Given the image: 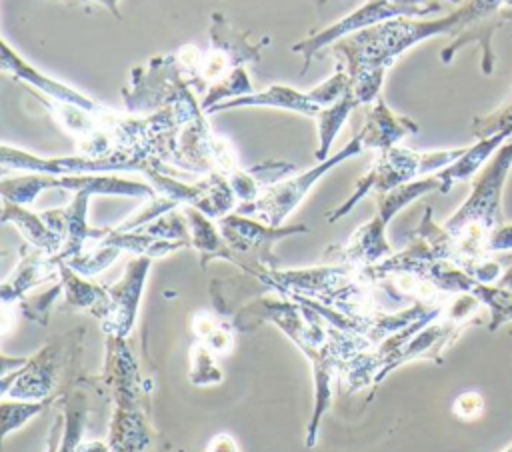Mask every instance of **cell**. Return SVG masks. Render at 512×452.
I'll use <instances>...</instances> for the list:
<instances>
[{
  "mask_svg": "<svg viewBox=\"0 0 512 452\" xmlns=\"http://www.w3.org/2000/svg\"><path fill=\"white\" fill-rule=\"evenodd\" d=\"M78 2H98L102 6H106L116 18H120V10H118V0H78Z\"/></svg>",
  "mask_w": 512,
  "mask_h": 452,
  "instance_id": "d590c367",
  "label": "cell"
},
{
  "mask_svg": "<svg viewBox=\"0 0 512 452\" xmlns=\"http://www.w3.org/2000/svg\"><path fill=\"white\" fill-rule=\"evenodd\" d=\"M382 2H392V4H398V6H404V8H440L438 4H428V6H422L424 0H382ZM454 2V0H452Z\"/></svg>",
  "mask_w": 512,
  "mask_h": 452,
  "instance_id": "e575fe53",
  "label": "cell"
},
{
  "mask_svg": "<svg viewBox=\"0 0 512 452\" xmlns=\"http://www.w3.org/2000/svg\"><path fill=\"white\" fill-rule=\"evenodd\" d=\"M218 228L234 256V264L244 268L252 276L260 270L276 268L278 260L272 248L278 240L308 232L304 224L274 228V226H266L260 220H250V216H244L238 212H230L228 216L220 218Z\"/></svg>",
  "mask_w": 512,
  "mask_h": 452,
  "instance_id": "8992f818",
  "label": "cell"
},
{
  "mask_svg": "<svg viewBox=\"0 0 512 452\" xmlns=\"http://www.w3.org/2000/svg\"><path fill=\"white\" fill-rule=\"evenodd\" d=\"M258 106H266V108H280V110H290L308 118H316L320 114V106L316 102H312V98L308 96V92H300L292 86L286 84H272L264 90H254L252 94L246 96H238L232 100H224L220 104H216L208 114L214 112H222V110H232V108H258Z\"/></svg>",
  "mask_w": 512,
  "mask_h": 452,
  "instance_id": "2e32d148",
  "label": "cell"
},
{
  "mask_svg": "<svg viewBox=\"0 0 512 452\" xmlns=\"http://www.w3.org/2000/svg\"><path fill=\"white\" fill-rule=\"evenodd\" d=\"M64 432V414H58L52 428L48 430V440H46V452H58L60 440Z\"/></svg>",
  "mask_w": 512,
  "mask_h": 452,
  "instance_id": "d6a6232c",
  "label": "cell"
},
{
  "mask_svg": "<svg viewBox=\"0 0 512 452\" xmlns=\"http://www.w3.org/2000/svg\"><path fill=\"white\" fill-rule=\"evenodd\" d=\"M78 452H110V446L106 440H84Z\"/></svg>",
  "mask_w": 512,
  "mask_h": 452,
  "instance_id": "836d02e7",
  "label": "cell"
},
{
  "mask_svg": "<svg viewBox=\"0 0 512 452\" xmlns=\"http://www.w3.org/2000/svg\"><path fill=\"white\" fill-rule=\"evenodd\" d=\"M482 410H484V398L474 390L462 392L452 404V412L460 420H474L482 414Z\"/></svg>",
  "mask_w": 512,
  "mask_h": 452,
  "instance_id": "4dcf8cb0",
  "label": "cell"
},
{
  "mask_svg": "<svg viewBox=\"0 0 512 452\" xmlns=\"http://www.w3.org/2000/svg\"><path fill=\"white\" fill-rule=\"evenodd\" d=\"M348 90H350V74L346 72L344 66L338 64L330 78H326L322 84L308 90V96L320 108H328V106L336 104L338 100H342L348 94Z\"/></svg>",
  "mask_w": 512,
  "mask_h": 452,
  "instance_id": "83f0119b",
  "label": "cell"
},
{
  "mask_svg": "<svg viewBox=\"0 0 512 452\" xmlns=\"http://www.w3.org/2000/svg\"><path fill=\"white\" fill-rule=\"evenodd\" d=\"M192 330L198 338L200 344H204L216 358L230 354L234 346V336L232 330L226 322L220 318L208 314V312H198L192 320Z\"/></svg>",
  "mask_w": 512,
  "mask_h": 452,
  "instance_id": "603a6c76",
  "label": "cell"
},
{
  "mask_svg": "<svg viewBox=\"0 0 512 452\" xmlns=\"http://www.w3.org/2000/svg\"><path fill=\"white\" fill-rule=\"evenodd\" d=\"M2 222H12L20 234L26 238V242L38 250H44L50 256H56L64 240L60 234H56L42 218V214L30 212L22 204H14L8 200H2Z\"/></svg>",
  "mask_w": 512,
  "mask_h": 452,
  "instance_id": "ac0fdd59",
  "label": "cell"
},
{
  "mask_svg": "<svg viewBox=\"0 0 512 452\" xmlns=\"http://www.w3.org/2000/svg\"><path fill=\"white\" fill-rule=\"evenodd\" d=\"M0 162L2 168L8 170H28V172H42L52 176H72V174H106L116 170H130V172H144L148 164L124 154L116 152L106 158H90V156H58V158H42L20 148H12L2 144L0 148Z\"/></svg>",
  "mask_w": 512,
  "mask_h": 452,
  "instance_id": "30bf717a",
  "label": "cell"
},
{
  "mask_svg": "<svg viewBox=\"0 0 512 452\" xmlns=\"http://www.w3.org/2000/svg\"><path fill=\"white\" fill-rule=\"evenodd\" d=\"M60 294H62V282L56 280L54 286L48 292L34 294V296H24L20 302L14 304V308H18L26 318H30L38 324H46L48 322V308L52 306V302Z\"/></svg>",
  "mask_w": 512,
  "mask_h": 452,
  "instance_id": "f546056e",
  "label": "cell"
},
{
  "mask_svg": "<svg viewBox=\"0 0 512 452\" xmlns=\"http://www.w3.org/2000/svg\"><path fill=\"white\" fill-rule=\"evenodd\" d=\"M362 152H364V142H362V136L358 132L346 146H342L330 158L318 162L316 166H312L310 170H306L302 174L288 176L286 180L266 188L256 200L238 204L234 212L244 214V216H252V218L264 222L266 226H274V228L284 226V220L298 208V204L306 198L310 188L326 172H330L334 166H338L344 160H348L352 156H358Z\"/></svg>",
  "mask_w": 512,
  "mask_h": 452,
  "instance_id": "5b68a950",
  "label": "cell"
},
{
  "mask_svg": "<svg viewBox=\"0 0 512 452\" xmlns=\"http://www.w3.org/2000/svg\"><path fill=\"white\" fill-rule=\"evenodd\" d=\"M472 294L476 298H480L492 312V320H490V330H496L502 322L512 320V294L504 292L500 288H488L480 282L474 284Z\"/></svg>",
  "mask_w": 512,
  "mask_h": 452,
  "instance_id": "f1b7e54d",
  "label": "cell"
},
{
  "mask_svg": "<svg viewBox=\"0 0 512 452\" xmlns=\"http://www.w3.org/2000/svg\"><path fill=\"white\" fill-rule=\"evenodd\" d=\"M192 90L190 78L182 70L176 54L154 56L146 64L130 70L128 84L122 88V102L128 112L154 114L196 98Z\"/></svg>",
  "mask_w": 512,
  "mask_h": 452,
  "instance_id": "277c9868",
  "label": "cell"
},
{
  "mask_svg": "<svg viewBox=\"0 0 512 452\" xmlns=\"http://www.w3.org/2000/svg\"><path fill=\"white\" fill-rule=\"evenodd\" d=\"M460 24V14H452L434 22H416L410 16L392 18L332 44V52L340 58V66L350 76L368 68H390L394 60L416 42L440 32H450Z\"/></svg>",
  "mask_w": 512,
  "mask_h": 452,
  "instance_id": "7a4b0ae2",
  "label": "cell"
},
{
  "mask_svg": "<svg viewBox=\"0 0 512 452\" xmlns=\"http://www.w3.org/2000/svg\"><path fill=\"white\" fill-rule=\"evenodd\" d=\"M252 92H254V88H252V82L248 78L246 66H240V68H234L232 72H228L224 78H220L212 86H208L206 96L200 102V106L208 114L216 104H220L224 100L238 98V96H246V94H252Z\"/></svg>",
  "mask_w": 512,
  "mask_h": 452,
  "instance_id": "cb8c5ba5",
  "label": "cell"
},
{
  "mask_svg": "<svg viewBox=\"0 0 512 452\" xmlns=\"http://www.w3.org/2000/svg\"><path fill=\"white\" fill-rule=\"evenodd\" d=\"M64 402V432H62V440L58 446V452H78L86 428V420H88V396L84 392V388H72L68 386V390L62 396Z\"/></svg>",
  "mask_w": 512,
  "mask_h": 452,
  "instance_id": "44dd1931",
  "label": "cell"
},
{
  "mask_svg": "<svg viewBox=\"0 0 512 452\" xmlns=\"http://www.w3.org/2000/svg\"><path fill=\"white\" fill-rule=\"evenodd\" d=\"M88 192H76L72 202L62 208H52L46 212H40L44 222L62 236L64 246L62 250L54 256L56 262H66L88 246V242H94L102 228H90L88 226V202H90Z\"/></svg>",
  "mask_w": 512,
  "mask_h": 452,
  "instance_id": "5bb4252c",
  "label": "cell"
},
{
  "mask_svg": "<svg viewBox=\"0 0 512 452\" xmlns=\"http://www.w3.org/2000/svg\"><path fill=\"white\" fill-rule=\"evenodd\" d=\"M76 336L78 332H70L52 338L20 368L2 374V398L54 400L50 398V392L56 388L66 360L74 354L78 342Z\"/></svg>",
  "mask_w": 512,
  "mask_h": 452,
  "instance_id": "52a82bcc",
  "label": "cell"
},
{
  "mask_svg": "<svg viewBox=\"0 0 512 452\" xmlns=\"http://www.w3.org/2000/svg\"><path fill=\"white\" fill-rule=\"evenodd\" d=\"M52 400H2V436L6 438L12 430L22 428L32 416L40 414Z\"/></svg>",
  "mask_w": 512,
  "mask_h": 452,
  "instance_id": "484cf974",
  "label": "cell"
},
{
  "mask_svg": "<svg viewBox=\"0 0 512 452\" xmlns=\"http://www.w3.org/2000/svg\"><path fill=\"white\" fill-rule=\"evenodd\" d=\"M150 264H152V258L134 256L126 262L122 278L112 286H106L108 298H106V308L100 316V324L106 336H118V338L130 336L138 316V306H140Z\"/></svg>",
  "mask_w": 512,
  "mask_h": 452,
  "instance_id": "7c38bea8",
  "label": "cell"
},
{
  "mask_svg": "<svg viewBox=\"0 0 512 452\" xmlns=\"http://www.w3.org/2000/svg\"><path fill=\"white\" fill-rule=\"evenodd\" d=\"M358 108V102L352 98V94L348 92L342 100H338L336 104L328 106V108H322L320 114L314 118L316 124H318V148L314 152L316 160L322 162L326 158H330V150H332V144L338 136V132L342 130L344 122L348 120V116L352 114V110Z\"/></svg>",
  "mask_w": 512,
  "mask_h": 452,
  "instance_id": "7402d4cb",
  "label": "cell"
},
{
  "mask_svg": "<svg viewBox=\"0 0 512 452\" xmlns=\"http://www.w3.org/2000/svg\"><path fill=\"white\" fill-rule=\"evenodd\" d=\"M204 452H240L236 440L230 434H216Z\"/></svg>",
  "mask_w": 512,
  "mask_h": 452,
  "instance_id": "1f68e13d",
  "label": "cell"
},
{
  "mask_svg": "<svg viewBox=\"0 0 512 452\" xmlns=\"http://www.w3.org/2000/svg\"><path fill=\"white\" fill-rule=\"evenodd\" d=\"M250 30L238 32L230 22L214 12L210 18V46L202 56L200 78L206 86H212L224 78L234 68L246 66L248 62H258L262 50L268 46L270 36H264L258 42H250Z\"/></svg>",
  "mask_w": 512,
  "mask_h": 452,
  "instance_id": "9c48e42d",
  "label": "cell"
},
{
  "mask_svg": "<svg viewBox=\"0 0 512 452\" xmlns=\"http://www.w3.org/2000/svg\"><path fill=\"white\" fill-rule=\"evenodd\" d=\"M120 248L106 244V242H92V246H86L84 252H80L78 256L66 260L64 264H68L74 272H78L80 276H96L102 270H106L118 256H120Z\"/></svg>",
  "mask_w": 512,
  "mask_h": 452,
  "instance_id": "d4e9b609",
  "label": "cell"
},
{
  "mask_svg": "<svg viewBox=\"0 0 512 452\" xmlns=\"http://www.w3.org/2000/svg\"><path fill=\"white\" fill-rule=\"evenodd\" d=\"M98 380L114 400L106 438L110 452H168V442L154 430L148 416L152 380L138 372L126 338L106 336V360Z\"/></svg>",
  "mask_w": 512,
  "mask_h": 452,
  "instance_id": "6da1fadb",
  "label": "cell"
},
{
  "mask_svg": "<svg viewBox=\"0 0 512 452\" xmlns=\"http://www.w3.org/2000/svg\"><path fill=\"white\" fill-rule=\"evenodd\" d=\"M430 10H436V8H404V6H398V4H392V2L366 0L360 8H356L354 12H350L344 18H340L338 22L326 26L320 32H314V34L298 40L296 44H292L290 50L296 52V54H302V58H304L302 72H304V70L310 68L314 54L324 46H332L334 42H338L346 36H352V34H356L364 28H370L374 24H380V22H386V20H392V18H400V16L426 14Z\"/></svg>",
  "mask_w": 512,
  "mask_h": 452,
  "instance_id": "8fae6325",
  "label": "cell"
},
{
  "mask_svg": "<svg viewBox=\"0 0 512 452\" xmlns=\"http://www.w3.org/2000/svg\"><path fill=\"white\" fill-rule=\"evenodd\" d=\"M60 282H62V294H64L66 308L86 310L100 320V316L106 308V298H108L106 286L86 280V276H80L64 262H60Z\"/></svg>",
  "mask_w": 512,
  "mask_h": 452,
  "instance_id": "ffe728a7",
  "label": "cell"
},
{
  "mask_svg": "<svg viewBox=\"0 0 512 452\" xmlns=\"http://www.w3.org/2000/svg\"><path fill=\"white\" fill-rule=\"evenodd\" d=\"M0 70L4 74H10L18 82L26 84L28 90H32L36 94H42L46 98L68 102V104H74V106H80V108H86V110H92V112L106 110V106H102L100 102L88 98L86 94L78 92L76 88H72V86H68L60 80H54L52 76L40 72L32 64H28L20 54H16L10 48V44L6 40L0 42Z\"/></svg>",
  "mask_w": 512,
  "mask_h": 452,
  "instance_id": "4fadbf2b",
  "label": "cell"
},
{
  "mask_svg": "<svg viewBox=\"0 0 512 452\" xmlns=\"http://www.w3.org/2000/svg\"><path fill=\"white\" fill-rule=\"evenodd\" d=\"M222 372L216 366V356L200 342L190 352V382L194 386H210L222 382Z\"/></svg>",
  "mask_w": 512,
  "mask_h": 452,
  "instance_id": "4316f807",
  "label": "cell"
},
{
  "mask_svg": "<svg viewBox=\"0 0 512 452\" xmlns=\"http://www.w3.org/2000/svg\"><path fill=\"white\" fill-rule=\"evenodd\" d=\"M48 280H60V262L30 244L20 248V262L2 284V302L16 304L28 292Z\"/></svg>",
  "mask_w": 512,
  "mask_h": 452,
  "instance_id": "9a60e30c",
  "label": "cell"
},
{
  "mask_svg": "<svg viewBox=\"0 0 512 452\" xmlns=\"http://www.w3.org/2000/svg\"><path fill=\"white\" fill-rule=\"evenodd\" d=\"M504 452H512V446H510V448H508V450H504Z\"/></svg>",
  "mask_w": 512,
  "mask_h": 452,
  "instance_id": "8d00e7d4",
  "label": "cell"
},
{
  "mask_svg": "<svg viewBox=\"0 0 512 452\" xmlns=\"http://www.w3.org/2000/svg\"><path fill=\"white\" fill-rule=\"evenodd\" d=\"M174 168L204 176L212 172L228 176L238 168V162L232 144L214 134L208 124V114H202L180 128Z\"/></svg>",
  "mask_w": 512,
  "mask_h": 452,
  "instance_id": "ba28073f",
  "label": "cell"
},
{
  "mask_svg": "<svg viewBox=\"0 0 512 452\" xmlns=\"http://www.w3.org/2000/svg\"><path fill=\"white\" fill-rule=\"evenodd\" d=\"M188 226H190V248H194L200 256V264L202 268L214 260V258H224L228 262H234V256L226 244V240L222 238L220 228H216L206 214H202L200 210L192 208V206H182Z\"/></svg>",
  "mask_w": 512,
  "mask_h": 452,
  "instance_id": "d6986e66",
  "label": "cell"
},
{
  "mask_svg": "<svg viewBox=\"0 0 512 452\" xmlns=\"http://www.w3.org/2000/svg\"><path fill=\"white\" fill-rule=\"evenodd\" d=\"M464 150H444V152H414L408 148L394 146L390 150L378 152L364 176L358 178L352 194L334 210L326 214L328 222H336L346 216L366 194H386L402 184L412 182L420 174H430L434 170L450 166Z\"/></svg>",
  "mask_w": 512,
  "mask_h": 452,
  "instance_id": "3957f363",
  "label": "cell"
},
{
  "mask_svg": "<svg viewBox=\"0 0 512 452\" xmlns=\"http://www.w3.org/2000/svg\"><path fill=\"white\" fill-rule=\"evenodd\" d=\"M416 130L418 126L412 120L394 114L382 98H376L370 104V110L366 112V120L360 130V136L364 142V150L384 152L394 148L398 140H402L404 136Z\"/></svg>",
  "mask_w": 512,
  "mask_h": 452,
  "instance_id": "e0dca14e",
  "label": "cell"
}]
</instances>
